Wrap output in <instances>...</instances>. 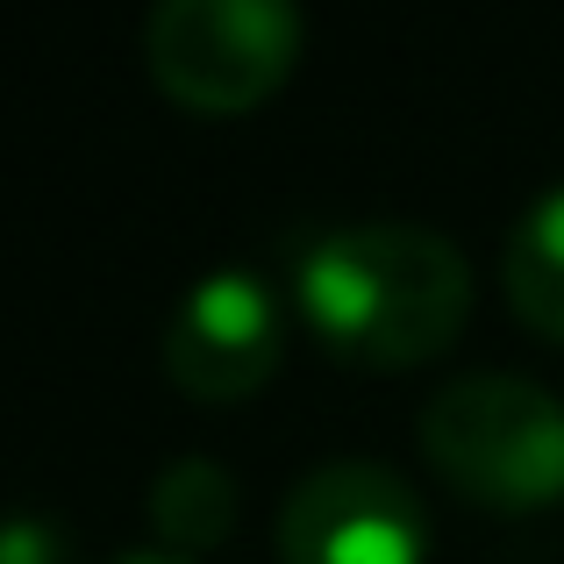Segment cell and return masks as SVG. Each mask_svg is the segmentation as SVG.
<instances>
[{
    "label": "cell",
    "instance_id": "cell-4",
    "mask_svg": "<svg viewBox=\"0 0 564 564\" xmlns=\"http://www.w3.org/2000/svg\"><path fill=\"white\" fill-rule=\"evenodd\" d=\"M286 564H422L429 514L408 471L379 457H322L279 508Z\"/></svg>",
    "mask_w": 564,
    "mask_h": 564
},
{
    "label": "cell",
    "instance_id": "cell-3",
    "mask_svg": "<svg viewBox=\"0 0 564 564\" xmlns=\"http://www.w3.org/2000/svg\"><path fill=\"white\" fill-rule=\"evenodd\" d=\"M307 14L293 0H158L143 22L151 79L193 115H250L293 79Z\"/></svg>",
    "mask_w": 564,
    "mask_h": 564
},
{
    "label": "cell",
    "instance_id": "cell-9",
    "mask_svg": "<svg viewBox=\"0 0 564 564\" xmlns=\"http://www.w3.org/2000/svg\"><path fill=\"white\" fill-rule=\"evenodd\" d=\"M115 564H193V557H180V551H129V557H115Z\"/></svg>",
    "mask_w": 564,
    "mask_h": 564
},
{
    "label": "cell",
    "instance_id": "cell-1",
    "mask_svg": "<svg viewBox=\"0 0 564 564\" xmlns=\"http://www.w3.org/2000/svg\"><path fill=\"white\" fill-rule=\"evenodd\" d=\"M293 315L365 372H408L471 322V258L429 221H336L293 250Z\"/></svg>",
    "mask_w": 564,
    "mask_h": 564
},
{
    "label": "cell",
    "instance_id": "cell-7",
    "mask_svg": "<svg viewBox=\"0 0 564 564\" xmlns=\"http://www.w3.org/2000/svg\"><path fill=\"white\" fill-rule=\"evenodd\" d=\"M500 286H508V307L543 344H564V186H543L514 215L508 258H500Z\"/></svg>",
    "mask_w": 564,
    "mask_h": 564
},
{
    "label": "cell",
    "instance_id": "cell-8",
    "mask_svg": "<svg viewBox=\"0 0 564 564\" xmlns=\"http://www.w3.org/2000/svg\"><path fill=\"white\" fill-rule=\"evenodd\" d=\"M72 529L43 508H8L0 514V564H72Z\"/></svg>",
    "mask_w": 564,
    "mask_h": 564
},
{
    "label": "cell",
    "instance_id": "cell-2",
    "mask_svg": "<svg viewBox=\"0 0 564 564\" xmlns=\"http://www.w3.org/2000/svg\"><path fill=\"white\" fill-rule=\"evenodd\" d=\"M422 457L465 500L529 514L564 500V400L522 372H465L422 400Z\"/></svg>",
    "mask_w": 564,
    "mask_h": 564
},
{
    "label": "cell",
    "instance_id": "cell-5",
    "mask_svg": "<svg viewBox=\"0 0 564 564\" xmlns=\"http://www.w3.org/2000/svg\"><path fill=\"white\" fill-rule=\"evenodd\" d=\"M286 358V301L250 264L200 272L165 322V372L186 400L236 408Z\"/></svg>",
    "mask_w": 564,
    "mask_h": 564
},
{
    "label": "cell",
    "instance_id": "cell-6",
    "mask_svg": "<svg viewBox=\"0 0 564 564\" xmlns=\"http://www.w3.org/2000/svg\"><path fill=\"white\" fill-rule=\"evenodd\" d=\"M243 522V479H236L221 457L207 451H180L158 465L151 479V529H158V551H215V543L236 536Z\"/></svg>",
    "mask_w": 564,
    "mask_h": 564
}]
</instances>
